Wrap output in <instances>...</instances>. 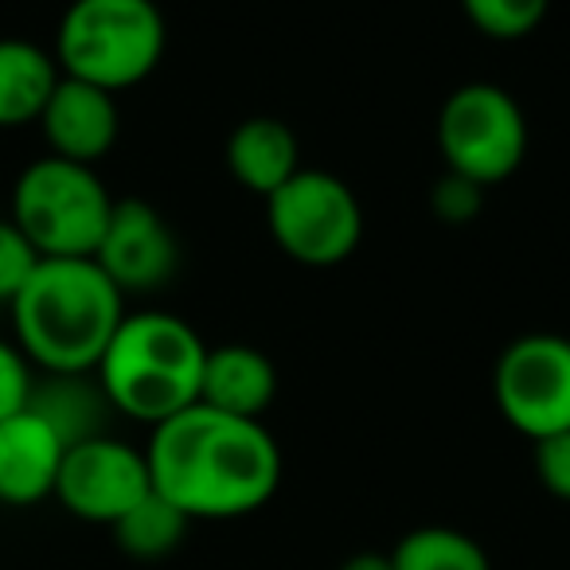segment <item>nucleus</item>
<instances>
[{
    "label": "nucleus",
    "instance_id": "obj_13",
    "mask_svg": "<svg viewBox=\"0 0 570 570\" xmlns=\"http://www.w3.org/2000/svg\"><path fill=\"white\" fill-rule=\"evenodd\" d=\"M277 395V372L269 356H262L250 344H223L207 348L204 383H199V403L212 411L235 414V419H254L269 411Z\"/></svg>",
    "mask_w": 570,
    "mask_h": 570
},
{
    "label": "nucleus",
    "instance_id": "obj_2",
    "mask_svg": "<svg viewBox=\"0 0 570 570\" xmlns=\"http://www.w3.org/2000/svg\"><path fill=\"white\" fill-rule=\"evenodd\" d=\"M9 309L28 364L48 375H90L126 321V294L95 258H40Z\"/></svg>",
    "mask_w": 570,
    "mask_h": 570
},
{
    "label": "nucleus",
    "instance_id": "obj_22",
    "mask_svg": "<svg viewBox=\"0 0 570 570\" xmlns=\"http://www.w3.org/2000/svg\"><path fill=\"white\" fill-rule=\"evenodd\" d=\"M535 476L551 497L570 504V430L535 442Z\"/></svg>",
    "mask_w": 570,
    "mask_h": 570
},
{
    "label": "nucleus",
    "instance_id": "obj_3",
    "mask_svg": "<svg viewBox=\"0 0 570 570\" xmlns=\"http://www.w3.org/2000/svg\"><path fill=\"white\" fill-rule=\"evenodd\" d=\"M207 344L173 313H126L95 375L118 414L137 422L173 419L199 403Z\"/></svg>",
    "mask_w": 570,
    "mask_h": 570
},
{
    "label": "nucleus",
    "instance_id": "obj_5",
    "mask_svg": "<svg viewBox=\"0 0 570 570\" xmlns=\"http://www.w3.org/2000/svg\"><path fill=\"white\" fill-rule=\"evenodd\" d=\"M110 212L114 196L95 168L48 153L20 173L9 219L40 258H95Z\"/></svg>",
    "mask_w": 570,
    "mask_h": 570
},
{
    "label": "nucleus",
    "instance_id": "obj_1",
    "mask_svg": "<svg viewBox=\"0 0 570 570\" xmlns=\"http://www.w3.org/2000/svg\"><path fill=\"white\" fill-rule=\"evenodd\" d=\"M153 489L188 520H235L266 504L282 484V450L254 419L196 403L157 422L145 445Z\"/></svg>",
    "mask_w": 570,
    "mask_h": 570
},
{
    "label": "nucleus",
    "instance_id": "obj_19",
    "mask_svg": "<svg viewBox=\"0 0 570 570\" xmlns=\"http://www.w3.org/2000/svg\"><path fill=\"white\" fill-rule=\"evenodd\" d=\"M551 0H461L473 28H481L492 40H523L547 17Z\"/></svg>",
    "mask_w": 570,
    "mask_h": 570
},
{
    "label": "nucleus",
    "instance_id": "obj_23",
    "mask_svg": "<svg viewBox=\"0 0 570 570\" xmlns=\"http://www.w3.org/2000/svg\"><path fill=\"white\" fill-rule=\"evenodd\" d=\"M476 204H481V188L453 173L445 176L442 188H438V212H442L445 219H469V215L476 212Z\"/></svg>",
    "mask_w": 570,
    "mask_h": 570
},
{
    "label": "nucleus",
    "instance_id": "obj_11",
    "mask_svg": "<svg viewBox=\"0 0 570 570\" xmlns=\"http://www.w3.org/2000/svg\"><path fill=\"white\" fill-rule=\"evenodd\" d=\"M63 453L67 442L32 403L9 414L0 422V504L32 508L56 497Z\"/></svg>",
    "mask_w": 570,
    "mask_h": 570
},
{
    "label": "nucleus",
    "instance_id": "obj_17",
    "mask_svg": "<svg viewBox=\"0 0 570 570\" xmlns=\"http://www.w3.org/2000/svg\"><path fill=\"white\" fill-rule=\"evenodd\" d=\"M188 523L191 520L173 504V500H165L157 489H153L149 497H145L141 504L129 508V512L121 515L110 531H114V539H118V547L129 554V559L153 562V559H165V554H173L176 547L184 543V535H188Z\"/></svg>",
    "mask_w": 570,
    "mask_h": 570
},
{
    "label": "nucleus",
    "instance_id": "obj_7",
    "mask_svg": "<svg viewBox=\"0 0 570 570\" xmlns=\"http://www.w3.org/2000/svg\"><path fill=\"white\" fill-rule=\"evenodd\" d=\"M269 235L305 266H336L356 254L364 238L360 199L341 176L302 168L274 196H266Z\"/></svg>",
    "mask_w": 570,
    "mask_h": 570
},
{
    "label": "nucleus",
    "instance_id": "obj_9",
    "mask_svg": "<svg viewBox=\"0 0 570 570\" xmlns=\"http://www.w3.org/2000/svg\"><path fill=\"white\" fill-rule=\"evenodd\" d=\"M149 492L153 476L145 450H134L129 442H118L110 434L71 445L63 453L56 481V500L67 512L87 523H106V528H114Z\"/></svg>",
    "mask_w": 570,
    "mask_h": 570
},
{
    "label": "nucleus",
    "instance_id": "obj_6",
    "mask_svg": "<svg viewBox=\"0 0 570 570\" xmlns=\"http://www.w3.org/2000/svg\"><path fill=\"white\" fill-rule=\"evenodd\" d=\"M438 149L450 173L476 188L508 180L528 153L520 102L492 82H465L438 114Z\"/></svg>",
    "mask_w": 570,
    "mask_h": 570
},
{
    "label": "nucleus",
    "instance_id": "obj_21",
    "mask_svg": "<svg viewBox=\"0 0 570 570\" xmlns=\"http://www.w3.org/2000/svg\"><path fill=\"white\" fill-rule=\"evenodd\" d=\"M32 364L17 344L0 341V422L17 414L32 395Z\"/></svg>",
    "mask_w": 570,
    "mask_h": 570
},
{
    "label": "nucleus",
    "instance_id": "obj_8",
    "mask_svg": "<svg viewBox=\"0 0 570 570\" xmlns=\"http://www.w3.org/2000/svg\"><path fill=\"white\" fill-rule=\"evenodd\" d=\"M492 391L508 426L531 442L570 430V341L554 333L512 341L497 364Z\"/></svg>",
    "mask_w": 570,
    "mask_h": 570
},
{
    "label": "nucleus",
    "instance_id": "obj_18",
    "mask_svg": "<svg viewBox=\"0 0 570 570\" xmlns=\"http://www.w3.org/2000/svg\"><path fill=\"white\" fill-rule=\"evenodd\" d=\"M395 570H492L484 547L458 528H414L391 547Z\"/></svg>",
    "mask_w": 570,
    "mask_h": 570
},
{
    "label": "nucleus",
    "instance_id": "obj_15",
    "mask_svg": "<svg viewBox=\"0 0 570 570\" xmlns=\"http://www.w3.org/2000/svg\"><path fill=\"white\" fill-rule=\"evenodd\" d=\"M59 79L63 71L51 51L28 40H0V129L40 121Z\"/></svg>",
    "mask_w": 570,
    "mask_h": 570
},
{
    "label": "nucleus",
    "instance_id": "obj_4",
    "mask_svg": "<svg viewBox=\"0 0 570 570\" xmlns=\"http://www.w3.org/2000/svg\"><path fill=\"white\" fill-rule=\"evenodd\" d=\"M165 56V17L153 0H71L56 32V63L110 95L145 82Z\"/></svg>",
    "mask_w": 570,
    "mask_h": 570
},
{
    "label": "nucleus",
    "instance_id": "obj_16",
    "mask_svg": "<svg viewBox=\"0 0 570 570\" xmlns=\"http://www.w3.org/2000/svg\"><path fill=\"white\" fill-rule=\"evenodd\" d=\"M28 403L59 430L67 450L87 442V438L106 434V419L114 411L98 380L90 383L87 375H48L43 383H32Z\"/></svg>",
    "mask_w": 570,
    "mask_h": 570
},
{
    "label": "nucleus",
    "instance_id": "obj_20",
    "mask_svg": "<svg viewBox=\"0 0 570 570\" xmlns=\"http://www.w3.org/2000/svg\"><path fill=\"white\" fill-rule=\"evenodd\" d=\"M40 266V254L12 219H0V302L12 305Z\"/></svg>",
    "mask_w": 570,
    "mask_h": 570
},
{
    "label": "nucleus",
    "instance_id": "obj_12",
    "mask_svg": "<svg viewBox=\"0 0 570 570\" xmlns=\"http://www.w3.org/2000/svg\"><path fill=\"white\" fill-rule=\"evenodd\" d=\"M118 102L110 90L82 79H59L40 114V129L51 145V157L95 168L118 141Z\"/></svg>",
    "mask_w": 570,
    "mask_h": 570
},
{
    "label": "nucleus",
    "instance_id": "obj_10",
    "mask_svg": "<svg viewBox=\"0 0 570 570\" xmlns=\"http://www.w3.org/2000/svg\"><path fill=\"white\" fill-rule=\"evenodd\" d=\"M102 274L121 294H153L173 282L180 266V246L160 212L145 199H114L110 223L95 250Z\"/></svg>",
    "mask_w": 570,
    "mask_h": 570
},
{
    "label": "nucleus",
    "instance_id": "obj_24",
    "mask_svg": "<svg viewBox=\"0 0 570 570\" xmlns=\"http://www.w3.org/2000/svg\"><path fill=\"white\" fill-rule=\"evenodd\" d=\"M341 570H395L391 551H356L341 562Z\"/></svg>",
    "mask_w": 570,
    "mask_h": 570
},
{
    "label": "nucleus",
    "instance_id": "obj_14",
    "mask_svg": "<svg viewBox=\"0 0 570 570\" xmlns=\"http://www.w3.org/2000/svg\"><path fill=\"white\" fill-rule=\"evenodd\" d=\"M227 168L246 191L274 196L294 173H302L297 134L277 118H246L227 141Z\"/></svg>",
    "mask_w": 570,
    "mask_h": 570
}]
</instances>
